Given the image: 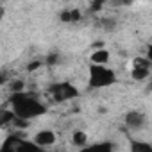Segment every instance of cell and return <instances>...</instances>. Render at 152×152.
<instances>
[{"instance_id":"6","label":"cell","mask_w":152,"mask_h":152,"mask_svg":"<svg viewBox=\"0 0 152 152\" xmlns=\"http://www.w3.org/2000/svg\"><path fill=\"white\" fill-rule=\"evenodd\" d=\"M124 122L129 129H134V131H140L145 127L147 124V115L143 111H138V109H132V111H127L125 116H124Z\"/></svg>"},{"instance_id":"11","label":"cell","mask_w":152,"mask_h":152,"mask_svg":"<svg viewBox=\"0 0 152 152\" xmlns=\"http://www.w3.org/2000/svg\"><path fill=\"white\" fill-rule=\"evenodd\" d=\"M129 152H152V145L143 140H132Z\"/></svg>"},{"instance_id":"5","label":"cell","mask_w":152,"mask_h":152,"mask_svg":"<svg viewBox=\"0 0 152 152\" xmlns=\"http://www.w3.org/2000/svg\"><path fill=\"white\" fill-rule=\"evenodd\" d=\"M132 64L134 66H132L131 75H132L134 81L140 83V81L148 79V75H150V59L148 57H138V59H134Z\"/></svg>"},{"instance_id":"8","label":"cell","mask_w":152,"mask_h":152,"mask_svg":"<svg viewBox=\"0 0 152 152\" xmlns=\"http://www.w3.org/2000/svg\"><path fill=\"white\" fill-rule=\"evenodd\" d=\"M79 152H115V147L109 141H99V143H88L81 147Z\"/></svg>"},{"instance_id":"7","label":"cell","mask_w":152,"mask_h":152,"mask_svg":"<svg viewBox=\"0 0 152 152\" xmlns=\"http://www.w3.org/2000/svg\"><path fill=\"white\" fill-rule=\"evenodd\" d=\"M56 132L54 131H50V129H41V131H38L36 134H34V138H32V141L39 147V148H43V150H47L48 147H52L54 143H56Z\"/></svg>"},{"instance_id":"9","label":"cell","mask_w":152,"mask_h":152,"mask_svg":"<svg viewBox=\"0 0 152 152\" xmlns=\"http://www.w3.org/2000/svg\"><path fill=\"white\" fill-rule=\"evenodd\" d=\"M90 61H91V64L106 66V64L109 63V52H107L106 48H97V50H93V52H91Z\"/></svg>"},{"instance_id":"14","label":"cell","mask_w":152,"mask_h":152,"mask_svg":"<svg viewBox=\"0 0 152 152\" xmlns=\"http://www.w3.org/2000/svg\"><path fill=\"white\" fill-rule=\"evenodd\" d=\"M41 66V61H32L31 64H29V72H32V70H36V68H39Z\"/></svg>"},{"instance_id":"2","label":"cell","mask_w":152,"mask_h":152,"mask_svg":"<svg viewBox=\"0 0 152 152\" xmlns=\"http://www.w3.org/2000/svg\"><path fill=\"white\" fill-rule=\"evenodd\" d=\"M116 83V72L113 68L99 66V64H90L88 72V90H102L107 86H113Z\"/></svg>"},{"instance_id":"12","label":"cell","mask_w":152,"mask_h":152,"mask_svg":"<svg viewBox=\"0 0 152 152\" xmlns=\"http://www.w3.org/2000/svg\"><path fill=\"white\" fill-rule=\"evenodd\" d=\"M72 143L75 145V147H84V145H88V134L84 132V131H75L73 134H72Z\"/></svg>"},{"instance_id":"1","label":"cell","mask_w":152,"mask_h":152,"mask_svg":"<svg viewBox=\"0 0 152 152\" xmlns=\"http://www.w3.org/2000/svg\"><path fill=\"white\" fill-rule=\"evenodd\" d=\"M9 109L15 115V118L23 120V122H31L34 118H39L47 113V104L43 100H39V97H36L31 91H16L9 95Z\"/></svg>"},{"instance_id":"4","label":"cell","mask_w":152,"mask_h":152,"mask_svg":"<svg viewBox=\"0 0 152 152\" xmlns=\"http://www.w3.org/2000/svg\"><path fill=\"white\" fill-rule=\"evenodd\" d=\"M48 95L54 102L61 104V102H66V100H72V99H77L79 97V90L75 88L72 83L68 81H63V83H54L48 86Z\"/></svg>"},{"instance_id":"15","label":"cell","mask_w":152,"mask_h":152,"mask_svg":"<svg viewBox=\"0 0 152 152\" xmlns=\"http://www.w3.org/2000/svg\"><path fill=\"white\" fill-rule=\"evenodd\" d=\"M6 81H7V77L4 75V72H0V86H4V84H6Z\"/></svg>"},{"instance_id":"10","label":"cell","mask_w":152,"mask_h":152,"mask_svg":"<svg viewBox=\"0 0 152 152\" xmlns=\"http://www.w3.org/2000/svg\"><path fill=\"white\" fill-rule=\"evenodd\" d=\"M81 18H83V15L77 9H66V11H63L59 15V20L61 22H66V23H75V22H79Z\"/></svg>"},{"instance_id":"13","label":"cell","mask_w":152,"mask_h":152,"mask_svg":"<svg viewBox=\"0 0 152 152\" xmlns=\"http://www.w3.org/2000/svg\"><path fill=\"white\" fill-rule=\"evenodd\" d=\"M13 120H15V115L11 113V109H0V127L13 124Z\"/></svg>"},{"instance_id":"3","label":"cell","mask_w":152,"mask_h":152,"mask_svg":"<svg viewBox=\"0 0 152 152\" xmlns=\"http://www.w3.org/2000/svg\"><path fill=\"white\" fill-rule=\"evenodd\" d=\"M0 152H45V150L39 148L32 140L22 138L18 134H9L0 145Z\"/></svg>"}]
</instances>
